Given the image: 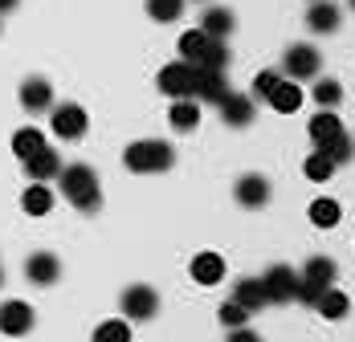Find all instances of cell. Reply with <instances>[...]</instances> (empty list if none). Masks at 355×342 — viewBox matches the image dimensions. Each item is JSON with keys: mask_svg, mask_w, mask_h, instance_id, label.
Wrapping results in <instances>:
<instances>
[{"mask_svg": "<svg viewBox=\"0 0 355 342\" xmlns=\"http://www.w3.org/2000/svg\"><path fill=\"white\" fill-rule=\"evenodd\" d=\"M237 204L241 208H266L270 204V179L266 175H241L237 188H233Z\"/></svg>", "mask_w": 355, "mask_h": 342, "instance_id": "cell-9", "label": "cell"}, {"mask_svg": "<svg viewBox=\"0 0 355 342\" xmlns=\"http://www.w3.org/2000/svg\"><path fill=\"white\" fill-rule=\"evenodd\" d=\"M233 302L241 309H266V302H270V294H266V285H261V277H241L237 285H233Z\"/></svg>", "mask_w": 355, "mask_h": 342, "instance_id": "cell-14", "label": "cell"}, {"mask_svg": "<svg viewBox=\"0 0 355 342\" xmlns=\"http://www.w3.org/2000/svg\"><path fill=\"white\" fill-rule=\"evenodd\" d=\"M282 69H286L290 82H306V78H315L322 69V57H319L315 45H290L286 57H282Z\"/></svg>", "mask_w": 355, "mask_h": 342, "instance_id": "cell-3", "label": "cell"}, {"mask_svg": "<svg viewBox=\"0 0 355 342\" xmlns=\"http://www.w3.org/2000/svg\"><path fill=\"white\" fill-rule=\"evenodd\" d=\"M315 309H319L322 318H331V322H335V318H347L352 302H347V294H339L335 285H327L319 298H315Z\"/></svg>", "mask_w": 355, "mask_h": 342, "instance_id": "cell-21", "label": "cell"}, {"mask_svg": "<svg viewBox=\"0 0 355 342\" xmlns=\"http://www.w3.org/2000/svg\"><path fill=\"white\" fill-rule=\"evenodd\" d=\"M216 106H220V114H225L229 127H249V123H253V98H245V94H233V90H229Z\"/></svg>", "mask_w": 355, "mask_h": 342, "instance_id": "cell-15", "label": "cell"}, {"mask_svg": "<svg viewBox=\"0 0 355 342\" xmlns=\"http://www.w3.org/2000/svg\"><path fill=\"white\" fill-rule=\"evenodd\" d=\"M302 277H306V281H319V285H335L339 269H335V261H331V257H311V261H306V269H302Z\"/></svg>", "mask_w": 355, "mask_h": 342, "instance_id": "cell-28", "label": "cell"}, {"mask_svg": "<svg viewBox=\"0 0 355 342\" xmlns=\"http://www.w3.org/2000/svg\"><path fill=\"white\" fill-rule=\"evenodd\" d=\"M205 49H209V33H200V29H188V33L180 37V57H184L188 66H196Z\"/></svg>", "mask_w": 355, "mask_h": 342, "instance_id": "cell-26", "label": "cell"}, {"mask_svg": "<svg viewBox=\"0 0 355 342\" xmlns=\"http://www.w3.org/2000/svg\"><path fill=\"white\" fill-rule=\"evenodd\" d=\"M347 4H352V8H355V0H347Z\"/></svg>", "mask_w": 355, "mask_h": 342, "instance_id": "cell-39", "label": "cell"}, {"mask_svg": "<svg viewBox=\"0 0 355 342\" xmlns=\"http://www.w3.org/2000/svg\"><path fill=\"white\" fill-rule=\"evenodd\" d=\"M302 175H306L311 183H327V179L335 175V159H331L327 151H315V155H306V163H302Z\"/></svg>", "mask_w": 355, "mask_h": 342, "instance_id": "cell-24", "label": "cell"}, {"mask_svg": "<svg viewBox=\"0 0 355 342\" xmlns=\"http://www.w3.org/2000/svg\"><path fill=\"white\" fill-rule=\"evenodd\" d=\"M155 86H159L168 98H192V86H196V66H188V62H172V66L159 69Z\"/></svg>", "mask_w": 355, "mask_h": 342, "instance_id": "cell-4", "label": "cell"}, {"mask_svg": "<svg viewBox=\"0 0 355 342\" xmlns=\"http://www.w3.org/2000/svg\"><path fill=\"white\" fill-rule=\"evenodd\" d=\"M0 285H4V269H0Z\"/></svg>", "mask_w": 355, "mask_h": 342, "instance_id": "cell-38", "label": "cell"}, {"mask_svg": "<svg viewBox=\"0 0 355 342\" xmlns=\"http://www.w3.org/2000/svg\"><path fill=\"white\" fill-rule=\"evenodd\" d=\"M147 17L159 25H172L184 17V0H147Z\"/></svg>", "mask_w": 355, "mask_h": 342, "instance_id": "cell-29", "label": "cell"}, {"mask_svg": "<svg viewBox=\"0 0 355 342\" xmlns=\"http://www.w3.org/2000/svg\"><path fill=\"white\" fill-rule=\"evenodd\" d=\"M311 4H315V0H311Z\"/></svg>", "mask_w": 355, "mask_h": 342, "instance_id": "cell-40", "label": "cell"}, {"mask_svg": "<svg viewBox=\"0 0 355 342\" xmlns=\"http://www.w3.org/2000/svg\"><path fill=\"white\" fill-rule=\"evenodd\" d=\"M306 29H315V33H335V29H339V8H335L331 0H315L311 12H306Z\"/></svg>", "mask_w": 355, "mask_h": 342, "instance_id": "cell-20", "label": "cell"}, {"mask_svg": "<svg viewBox=\"0 0 355 342\" xmlns=\"http://www.w3.org/2000/svg\"><path fill=\"white\" fill-rule=\"evenodd\" d=\"M21 208H25L29 216H45V212L53 208V192H49L45 183H33V188H25V196H21Z\"/></svg>", "mask_w": 355, "mask_h": 342, "instance_id": "cell-25", "label": "cell"}, {"mask_svg": "<svg viewBox=\"0 0 355 342\" xmlns=\"http://www.w3.org/2000/svg\"><path fill=\"white\" fill-rule=\"evenodd\" d=\"M196 66H200V69H220V73H225V69H229V45L209 37V49L200 53V62H196Z\"/></svg>", "mask_w": 355, "mask_h": 342, "instance_id": "cell-31", "label": "cell"}, {"mask_svg": "<svg viewBox=\"0 0 355 342\" xmlns=\"http://www.w3.org/2000/svg\"><path fill=\"white\" fill-rule=\"evenodd\" d=\"M21 163H25V171H29L33 183H45V179H58V171H62V155H58L53 147H41V151H33V155L21 159Z\"/></svg>", "mask_w": 355, "mask_h": 342, "instance_id": "cell-11", "label": "cell"}, {"mask_svg": "<svg viewBox=\"0 0 355 342\" xmlns=\"http://www.w3.org/2000/svg\"><path fill=\"white\" fill-rule=\"evenodd\" d=\"M168 123L176 127L180 135L196 131V123H200V106L192 102V98H176V106H172V114H168Z\"/></svg>", "mask_w": 355, "mask_h": 342, "instance_id": "cell-22", "label": "cell"}, {"mask_svg": "<svg viewBox=\"0 0 355 342\" xmlns=\"http://www.w3.org/2000/svg\"><path fill=\"white\" fill-rule=\"evenodd\" d=\"M123 163H127V171H135V175H155V171H168L176 163V151L164 138H139V143H131L123 151Z\"/></svg>", "mask_w": 355, "mask_h": 342, "instance_id": "cell-2", "label": "cell"}, {"mask_svg": "<svg viewBox=\"0 0 355 342\" xmlns=\"http://www.w3.org/2000/svg\"><path fill=\"white\" fill-rule=\"evenodd\" d=\"M25 277H29L33 285H53V281L62 277V261H58L53 253H33V257L25 261Z\"/></svg>", "mask_w": 355, "mask_h": 342, "instance_id": "cell-13", "label": "cell"}, {"mask_svg": "<svg viewBox=\"0 0 355 342\" xmlns=\"http://www.w3.org/2000/svg\"><path fill=\"white\" fill-rule=\"evenodd\" d=\"M245 322H249V309H241L237 302H225V306H220V326L237 330V326H245Z\"/></svg>", "mask_w": 355, "mask_h": 342, "instance_id": "cell-35", "label": "cell"}, {"mask_svg": "<svg viewBox=\"0 0 355 342\" xmlns=\"http://www.w3.org/2000/svg\"><path fill=\"white\" fill-rule=\"evenodd\" d=\"M306 216H311V224H315V228H335V224H339V216H343V208L335 204L331 196H319V200L311 204Z\"/></svg>", "mask_w": 355, "mask_h": 342, "instance_id": "cell-23", "label": "cell"}, {"mask_svg": "<svg viewBox=\"0 0 355 342\" xmlns=\"http://www.w3.org/2000/svg\"><path fill=\"white\" fill-rule=\"evenodd\" d=\"M119 306H123V318L147 322V318H155V309H159V294H155L151 285H127L123 298H119Z\"/></svg>", "mask_w": 355, "mask_h": 342, "instance_id": "cell-5", "label": "cell"}, {"mask_svg": "<svg viewBox=\"0 0 355 342\" xmlns=\"http://www.w3.org/2000/svg\"><path fill=\"white\" fill-rule=\"evenodd\" d=\"M261 285H266L270 302H294V294H298V273H294L290 265H274V269H266Z\"/></svg>", "mask_w": 355, "mask_h": 342, "instance_id": "cell-8", "label": "cell"}, {"mask_svg": "<svg viewBox=\"0 0 355 342\" xmlns=\"http://www.w3.org/2000/svg\"><path fill=\"white\" fill-rule=\"evenodd\" d=\"M188 273L196 277L200 285H216L225 277V261H220V253H196L192 265H188Z\"/></svg>", "mask_w": 355, "mask_h": 342, "instance_id": "cell-17", "label": "cell"}, {"mask_svg": "<svg viewBox=\"0 0 355 342\" xmlns=\"http://www.w3.org/2000/svg\"><path fill=\"white\" fill-rule=\"evenodd\" d=\"M41 147H45V135H41L37 127H21V131L12 135V155H21V159H29Z\"/></svg>", "mask_w": 355, "mask_h": 342, "instance_id": "cell-27", "label": "cell"}, {"mask_svg": "<svg viewBox=\"0 0 355 342\" xmlns=\"http://www.w3.org/2000/svg\"><path fill=\"white\" fill-rule=\"evenodd\" d=\"M306 131H311V143H315V147H327L335 135H343V123H339V114H335V110H327V106H322L319 114L311 118V127H306Z\"/></svg>", "mask_w": 355, "mask_h": 342, "instance_id": "cell-16", "label": "cell"}, {"mask_svg": "<svg viewBox=\"0 0 355 342\" xmlns=\"http://www.w3.org/2000/svg\"><path fill=\"white\" fill-rule=\"evenodd\" d=\"M315 98H319V106H339V98H343V86L335 82V78H322L319 86H315Z\"/></svg>", "mask_w": 355, "mask_h": 342, "instance_id": "cell-33", "label": "cell"}, {"mask_svg": "<svg viewBox=\"0 0 355 342\" xmlns=\"http://www.w3.org/2000/svg\"><path fill=\"white\" fill-rule=\"evenodd\" d=\"M94 342H131V322L127 318H107L94 330Z\"/></svg>", "mask_w": 355, "mask_h": 342, "instance_id": "cell-30", "label": "cell"}, {"mask_svg": "<svg viewBox=\"0 0 355 342\" xmlns=\"http://www.w3.org/2000/svg\"><path fill=\"white\" fill-rule=\"evenodd\" d=\"M233 29H237V17H233V8H209V12L200 17V33H209L213 41H225Z\"/></svg>", "mask_w": 355, "mask_h": 342, "instance_id": "cell-19", "label": "cell"}, {"mask_svg": "<svg viewBox=\"0 0 355 342\" xmlns=\"http://www.w3.org/2000/svg\"><path fill=\"white\" fill-rule=\"evenodd\" d=\"M278 82H282V73H278V69H261V73L253 78V98H257V102H266V98H270V90H274Z\"/></svg>", "mask_w": 355, "mask_h": 342, "instance_id": "cell-34", "label": "cell"}, {"mask_svg": "<svg viewBox=\"0 0 355 342\" xmlns=\"http://www.w3.org/2000/svg\"><path fill=\"white\" fill-rule=\"evenodd\" d=\"M86 127H90V114L82 110L78 102H62V106H53V135L58 138H82L86 135Z\"/></svg>", "mask_w": 355, "mask_h": 342, "instance_id": "cell-6", "label": "cell"}, {"mask_svg": "<svg viewBox=\"0 0 355 342\" xmlns=\"http://www.w3.org/2000/svg\"><path fill=\"white\" fill-rule=\"evenodd\" d=\"M21 106H25L29 114L49 110V106H53V86H49L45 78H25V82H21Z\"/></svg>", "mask_w": 355, "mask_h": 342, "instance_id": "cell-12", "label": "cell"}, {"mask_svg": "<svg viewBox=\"0 0 355 342\" xmlns=\"http://www.w3.org/2000/svg\"><path fill=\"white\" fill-rule=\"evenodd\" d=\"M58 183H62V196H66L78 212H98V208H103V188H98L94 168L70 163V168L58 171Z\"/></svg>", "mask_w": 355, "mask_h": 342, "instance_id": "cell-1", "label": "cell"}, {"mask_svg": "<svg viewBox=\"0 0 355 342\" xmlns=\"http://www.w3.org/2000/svg\"><path fill=\"white\" fill-rule=\"evenodd\" d=\"M315 151H327V155L335 159V168H339V163H347V159L355 155V138L347 135V131H343V135H335V138H331L327 147H315Z\"/></svg>", "mask_w": 355, "mask_h": 342, "instance_id": "cell-32", "label": "cell"}, {"mask_svg": "<svg viewBox=\"0 0 355 342\" xmlns=\"http://www.w3.org/2000/svg\"><path fill=\"white\" fill-rule=\"evenodd\" d=\"M229 94V82H225V73L220 69H200L196 66V86H192V98H200V102H220Z\"/></svg>", "mask_w": 355, "mask_h": 342, "instance_id": "cell-10", "label": "cell"}, {"mask_svg": "<svg viewBox=\"0 0 355 342\" xmlns=\"http://www.w3.org/2000/svg\"><path fill=\"white\" fill-rule=\"evenodd\" d=\"M37 322V314L29 302H4L0 306V334H8V339H21V334H29Z\"/></svg>", "mask_w": 355, "mask_h": 342, "instance_id": "cell-7", "label": "cell"}, {"mask_svg": "<svg viewBox=\"0 0 355 342\" xmlns=\"http://www.w3.org/2000/svg\"><path fill=\"white\" fill-rule=\"evenodd\" d=\"M229 342H261L253 330H245V326H237V330H229Z\"/></svg>", "mask_w": 355, "mask_h": 342, "instance_id": "cell-36", "label": "cell"}, {"mask_svg": "<svg viewBox=\"0 0 355 342\" xmlns=\"http://www.w3.org/2000/svg\"><path fill=\"white\" fill-rule=\"evenodd\" d=\"M270 110H278V114H294L298 106H302V90H298V82H290V78H282L274 90H270Z\"/></svg>", "mask_w": 355, "mask_h": 342, "instance_id": "cell-18", "label": "cell"}, {"mask_svg": "<svg viewBox=\"0 0 355 342\" xmlns=\"http://www.w3.org/2000/svg\"><path fill=\"white\" fill-rule=\"evenodd\" d=\"M8 8H17V0H0V12H8Z\"/></svg>", "mask_w": 355, "mask_h": 342, "instance_id": "cell-37", "label": "cell"}]
</instances>
